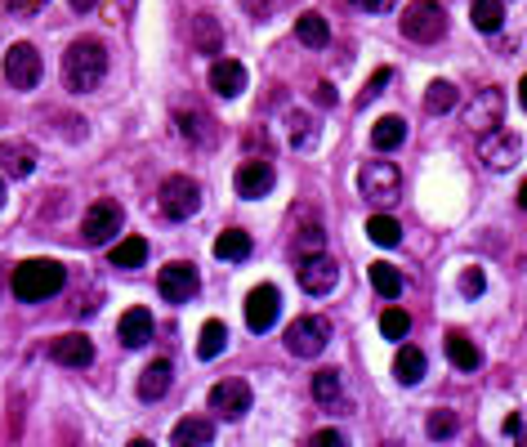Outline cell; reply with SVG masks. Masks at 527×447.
<instances>
[{"label": "cell", "instance_id": "6da1fadb", "mask_svg": "<svg viewBox=\"0 0 527 447\" xmlns=\"http://www.w3.org/2000/svg\"><path fill=\"white\" fill-rule=\"evenodd\" d=\"M108 76V45L94 41V36H81V41L67 45L63 54V81L72 94H90L94 85Z\"/></svg>", "mask_w": 527, "mask_h": 447}, {"label": "cell", "instance_id": "7a4b0ae2", "mask_svg": "<svg viewBox=\"0 0 527 447\" xmlns=\"http://www.w3.org/2000/svg\"><path fill=\"white\" fill-rule=\"evenodd\" d=\"M63 282H67L63 264H59V260H45V255H36V260H23V264H18L14 278H9V287H14L18 300L41 304V300L59 296Z\"/></svg>", "mask_w": 527, "mask_h": 447}, {"label": "cell", "instance_id": "3957f363", "mask_svg": "<svg viewBox=\"0 0 527 447\" xmlns=\"http://www.w3.org/2000/svg\"><path fill=\"white\" fill-rule=\"evenodd\" d=\"M402 36L416 45H434L447 36V9L438 0H411L402 9Z\"/></svg>", "mask_w": 527, "mask_h": 447}, {"label": "cell", "instance_id": "277c9868", "mask_svg": "<svg viewBox=\"0 0 527 447\" xmlns=\"http://www.w3.org/2000/svg\"><path fill=\"white\" fill-rule=\"evenodd\" d=\"M358 193L367 197L371 206H394L402 197V175L394 161H367L358 170Z\"/></svg>", "mask_w": 527, "mask_h": 447}, {"label": "cell", "instance_id": "5b68a950", "mask_svg": "<svg viewBox=\"0 0 527 447\" xmlns=\"http://www.w3.org/2000/svg\"><path fill=\"white\" fill-rule=\"evenodd\" d=\"M327 340H331V322L322 313H304V318H295L286 327V349L295 358H318L327 349Z\"/></svg>", "mask_w": 527, "mask_h": 447}, {"label": "cell", "instance_id": "8992f818", "mask_svg": "<svg viewBox=\"0 0 527 447\" xmlns=\"http://www.w3.org/2000/svg\"><path fill=\"white\" fill-rule=\"evenodd\" d=\"M201 211V184L188 175H170L161 184V215L166 220H193Z\"/></svg>", "mask_w": 527, "mask_h": 447}, {"label": "cell", "instance_id": "52a82bcc", "mask_svg": "<svg viewBox=\"0 0 527 447\" xmlns=\"http://www.w3.org/2000/svg\"><path fill=\"white\" fill-rule=\"evenodd\" d=\"M41 72H45V63H41V50H36V45L18 41L14 50L5 54V76L14 90H36V85H41Z\"/></svg>", "mask_w": 527, "mask_h": 447}, {"label": "cell", "instance_id": "ba28073f", "mask_svg": "<svg viewBox=\"0 0 527 447\" xmlns=\"http://www.w3.org/2000/svg\"><path fill=\"white\" fill-rule=\"evenodd\" d=\"M251 385L246 380H219L215 389H210V412L219 416V421H242L246 412H251Z\"/></svg>", "mask_w": 527, "mask_h": 447}, {"label": "cell", "instance_id": "9c48e42d", "mask_svg": "<svg viewBox=\"0 0 527 447\" xmlns=\"http://www.w3.org/2000/svg\"><path fill=\"white\" fill-rule=\"evenodd\" d=\"M478 157H483L487 170L505 175V170H514L523 161V139L510 135V130H492V135H483V148H478Z\"/></svg>", "mask_w": 527, "mask_h": 447}, {"label": "cell", "instance_id": "30bf717a", "mask_svg": "<svg viewBox=\"0 0 527 447\" xmlns=\"http://www.w3.org/2000/svg\"><path fill=\"white\" fill-rule=\"evenodd\" d=\"M277 313H282V291L273 287V282H264V287H255L251 296H246V327L260 336V331H273Z\"/></svg>", "mask_w": 527, "mask_h": 447}, {"label": "cell", "instance_id": "8fae6325", "mask_svg": "<svg viewBox=\"0 0 527 447\" xmlns=\"http://www.w3.org/2000/svg\"><path fill=\"white\" fill-rule=\"evenodd\" d=\"M157 287H161V296H166L170 304H188V300L197 296L201 278H197V269L188 260H175V264H166V269H161Z\"/></svg>", "mask_w": 527, "mask_h": 447}, {"label": "cell", "instance_id": "7c38bea8", "mask_svg": "<svg viewBox=\"0 0 527 447\" xmlns=\"http://www.w3.org/2000/svg\"><path fill=\"white\" fill-rule=\"evenodd\" d=\"M81 233H85V242L90 246H108L112 237L121 233V206L117 202H94L90 211H85Z\"/></svg>", "mask_w": 527, "mask_h": 447}, {"label": "cell", "instance_id": "4fadbf2b", "mask_svg": "<svg viewBox=\"0 0 527 447\" xmlns=\"http://www.w3.org/2000/svg\"><path fill=\"white\" fill-rule=\"evenodd\" d=\"M335 282H340V264L331 260V255H304L300 260V287L309 291V296H327L335 291Z\"/></svg>", "mask_w": 527, "mask_h": 447}, {"label": "cell", "instance_id": "5bb4252c", "mask_svg": "<svg viewBox=\"0 0 527 447\" xmlns=\"http://www.w3.org/2000/svg\"><path fill=\"white\" fill-rule=\"evenodd\" d=\"M501 112H505V99H501V90H478V99L469 103V112H465V126L469 130H478V135H492V130H501Z\"/></svg>", "mask_w": 527, "mask_h": 447}, {"label": "cell", "instance_id": "9a60e30c", "mask_svg": "<svg viewBox=\"0 0 527 447\" xmlns=\"http://www.w3.org/2000/svg\"><path fill=\"white\" fill-rule=\"evenodd\" d=\"M36 161H41L36 144H27V139H0V175L27 179L36 170Z\"/></svg>", "mask_w": 527, "mask_h": 447}, {"label": "cell", "instance_id": "2e32d148", "mask_svg": "<svg viewBox=\"0 0 527 447\" xmlns=\"http://www.w3.org/2000/svg\"><path fill=\"white\" fill-rule=\"evenodd\" d=\"M233 184H237V193L251 197V202H255V197H268V193H273V161L255 157V161H246V166H237Z\"/></svg>", "mask_w": 527, "mask_h": 447}, {"label": "cell", "instance_id": "e0dca14e", "mask_svg": "<svg viewBox=\"0 0 527 447\" xmlns=\"http://www.w3.org/2000/svg\"><path fill=\"white\" fill-rule=\"evenodd\" d=\"M50 354H54V363H63V367H90L94 363V340L81 336V331H72V336L54 340Z\"/></svg>", "mask_w": 527, "mask_h": 447}, {"label": "cell", "instance_id": "ac0fdd59", "mask_svg": "<svg viewBox=\"0 0 527 447\" xmlns=\"http://www.w3.org/2000/svg\"><path fill=\"white\" fill-rule=\"evenodd\" d=\"M210 90H215L219 99H237V94L246 90V68L237 59H219L215 68H210Z\"/></svg>", "mask_w": 527, "mask_h": 447}, {"label": "cell", "instance_id": "d6986e66", "mask_svg": "<svg viewBox=\"0 0 527 447\" xmlns=\"http://www.w3.org/2000/svg\"><path fill=\"white\" fill-rule=\"evenodd\" d=\"M117 331H121V345H126V349H143V345L152 340V313H148V309H130V313H121Z\"/></svg>", "mask_w": 527, "mask_h": 447}, {"label": "cell", "instance_id": "ffe728a7", "mask_svg": "<svg viewBox=\"0 0 527 447\" xmlns=\"http://www.w3.org/2000/svg\"><path fill=\"white\" fill-rule=\"evenodd\" d=\"M210 439H215V421H206V416H184L170 430V443L175 447H206Z\"/></svg>", "mask_w": 527, "mask_h": 447}, {"label": "cell", "instance_id": "44dd1931", "mask_svg": "<svg viewBox=\"0 0 527 447\" xmlns=\"http://www.w3.org/2000/svg\"><path fill=\"white\" fill-rule=\"evenodd\" d=\"M170 380H175V372H170L166 358H161V363H148V367H143V376H139V398H143V403H157V398H166Z\"/></svg>", "mask_w": 527, "mask_h": 447}, {"label": "cell", "instance_id": "7402d4cb", "mask_svg": "<svg viewBox=\"0 0 527 447\" xmlns=\"http://www.w3.org/2000/svg\"><path fill=\"white\" fill-rule=\"evenodd\" d=\"M447 358H452L461 372H478V363H483V354H478V345L465 336V331H447Z\"/></svg>", "mask_w": 527, "mask_h": 447}, {"label": "cell", "instance_id": "603a6c76", "mask_svg": "<svg viewBox=\"0 0 527 447\" xmlns=\"http://www.w3.org/2000/svg\"><path fill=\"white\" fill-rule=\"evenodd\" d=\"M215 255L228 264L246 260V255H251V233H246V228H224V233L215 237Z\"/></svg>", "mask_w": 527, "mask_h": 447}, {"label": "cell", "instance_id": "cb8c5ba5", "mask_svg": "<svg viewBox=\"0 0 527 447\" xmlns=\"http://www.w3.org/2000/svg\"><path fill=\"white\" fill-rule=\"evenodd\" d=\"M108 260H112V269H139L148 260V242L143 237H121V242H112Z\"/></svg>", "mask_w": 527, "mask_h": 447}, {"label": "cell", "instance_id": "d4e9b609", "mask_svg": "<svg viewBox=\"0 0 527 447\" xmlns=\"http://www.w3.org/2000/svg\"><path fill=\"white\" fill-rule=\"evenodd\" d=\"M295 36H300V41L309 45V50H322V45L331 41V27H327V18L313 14V9H309V14L295 18Z\"/></svg>", "mask_w": 527, "mask_h": 447}, {"label": "cell", "instance_id": "484cf974", "mask_svg": "<svg viewBox=\"0 0 527 447\" xmlns=\"http://www.w3.org/2000/svg\"><path fill=\"white\" fill-rule=\"evenodd\" d=\"M224 345H228V327L219 318H210L206 327H201V336H197V358L201 363H210V358L224 354Z\"/></svg>", "mask_w": 527, "mask_h": 447}, {"label": "cell", "instance_id": "4316f807", "mask_svg": "<svg viewBox=\"0 0 527 447\" xmlns=\"http://www.w3.org/2000/svg\"><path fill=\"white\" fill-rule=\"evenodd\" d=\"M394 376H398V385H416V380L425 376V354H420L416 345H402L394 358Z\"/></svg>", "mask_w": 527, "mask_h": 447}, {"label": "cell", "instance_id": "83f0119b", "mask_svg": "<svg viewBox=\"0 0 527 447\" xmlns=\"http://www.w3.org/2000/svg\"><path fill=\"white\" fill-rule=\"evenodd\" d=\"M402 139H407V121H402V117H380L376 130H371V144H376L380 152L402 148Z\"/></svg>", "mask_w": 527, "mask_h": 447}, {"label": "cell", "instance_id": "f1b7e54d", "mask_svg": "<svg viewBox=\"0 0 527 447\" xmlns=\"http://www.w3.org/2000/svg\"><path fill=\"white\" fill-rule=\"evenodd\" d=\"M469 14H474V27L478 32H501V23H505V5L501 0H474V5H469Z\"/></svg>", "mask_w": 527, "mask_h": 447}, {"label": "cell", "instance_id": "f546056e", "mask_svg": "<svg viewBox=\"0 0 527 447\" xmlns=\"http://www.w3.org/2000/svg\"><path fill=\"white\" fill-rule=\"evenodd\" d=\"M371 287H376L385 300H398L402 296V273L394 269V264L376 260V264H371Z\"/></svg>", "mask_w": 527, "mask_h": 447}, {"label": "cell", "instance_id": "4dcf8cb0", "mask_svg": "<svg viewBox=\"0 0 527 447\" xmlns=\"http://www.w3.org/2000/svg\"><path fill=\"white\" fill-rule=\"evenodd\" d=\"M456 103H461V90H456L452 81H429V90H425V108L429 112H452Z\"/></svg>", "mask_w": 527, "mask_h": 447}, {"label": "cell", "instance_id": "1f68e13d", "mask_svg": "<svg viewBox=\"0 0 527 447\" xmlns=\"http://www.w3.org/2000/svg\"><path fill=\"white\" fill-rule=\"evenodd\" d=\"M367 237L376 246H398L402 242V224L394 220V215H371V220H367Z\"/></svg>", "mask_w": 527, "mask_h": 447}, {"label": "cell", "instance_id": "d6a6232c", "mask_svg": "<svg viewBox=\"0 0 527 447\" xmlns=\"http://www.w3.org/2000/svg\"><path fill=\"white\" fill-rule=\"evenodd\" d=\"M193 41H197L201 54H215V50H219V23H215V14H197Z\"/></svg>", "mask_w": 527, "mask_h": 447}, {"label": "cell", "instance_id": "836d02e7", "mask_svg": "<svg viewBox=\"0 0 527 447\" xmlns=\"http://www.w3.org/2000/svg\"><path fill=\"white\" fill-rule=\"evenodd\" d=\"M179 130H184L188 144H201V139H215V130H210V117H201V112H179Z\"/></svg>", "mask_w": 527, "mask_h": 447}, {"label": "cell", "instance_id": "e575fe53", "mask_svg": "<svg viewBox=\"0 0 527 447\" xmlns=\"http://www.w3.org/2000/svg\"><path fill=\"white\" fill-rule=\"evenodd\" d=\"M429 439H452L456 430H461V421H456V412H447V407H438V412H429Z\"/></svg>", "mask_w": 527, "mask_h": 447}, {"label": "cell", "instance_id": "d590c367", "mask_svg": "<svg viewBox=\"0 0 527 447\" xmlns=\"http://www.w3.org/2000/svg\"><path fill=\"white\" fill-rule=\"evenodd\" d=\"M313 139H318V126H313V117H304V112H291V148H313Z\"/></svg>", "mask_w": 527, "mask_h": 447}, {"label": "cell", "instance_id": "8d00e7d4", "mask_svg": "<svg viewBox=\"0 0 527 447\" xmlns=\"http://www.w3.org/2000/svg\"><path fill=\"white\" fill-rule=\"evenodd\" d=\"M340 372H318L313 376V398H318V403H335V398H340Z\"/></svg>", "mask_w": 527, "mask_h": 447}, {"label": "cell", "instance_id": "74e56055", "mask_svg": "<svg viewBox=\"0 0 527 447\" xmlns=\"http://www.w3.org/2000/svg\"><path fill=\"white\" fill-rule=\"evenodd\" d=\"M380 331H385V340H402L411 331V318L402 309H385L380 313Z\"/></svg>", "mask_w": 527, "mask_h": 447}, {"label": "cell", "instance_id": "f35d334b", "mask_svg": "<svg viewBox=\"0 0 527 447\" xmlns=\"http://www.w3.org/2000/svg\"><path fill=\"white\" fill-rule=\"evenodd\" d=\"M295 260H304V255H318L322 251V228L318 224H309V228H300V237H295Z\"/></svg>", "mask_w": 527, "mask_h": 447}, {"label": "cell", "instance_id": "ab89813d", "mask_svg": "<svg viewBox=\"0 0 527 447\" xmlns=\"http://www.w3.org/2000/svg\"><path fill=\"white\" fill-rule=\"evenodd\" d=\"M461 296H483V269H465L461 273Z\"/></svg>", "mask_w": 527, "mask_h": 447}, {"label": "cell", "instance_id": "60d3db41", "mask_svg": "<svg viewBox=\"0 0 527 447\" xmlns=\"http://www.w3.org/2000/svg\"><path fill=\"white\" fill-rule=\"evenodd\" d=\"M246 5V14L255 18V23H264V18H273V9L282 5V0H242Z\"/></svg>", "mask_w": 527, "mask_h": 447}, {"label": "cell", "instance_id": "b9f144b4", "mask_svg": "<svg viewBox=\"0 0 527 447\" xmlns=\"http://www.w3.org/2000/svg\"><path fill=\"white\" fill-rule=\"evenodd\" d=\"M389 76H394V72H389V68H380V72L367 81V90H362V99H358V103H371V99H376V94L389 85Z\"/></svg>", "mask_w": 527, "mask_h": 447}, {"label": "cell", "instance_id": "7bdbcfd3", "mask_svg": "<svg viewBox=\"0 0 527 447\" xmlns=\"http://www.w3.org/2000/svg\"><path fill=\"white\" fill-rule=\"evenodd\" d=\"M9 9L14 14H36V9H45V0H9Z\"/></svg>", "mask_w": 527, "mask_h": 447}, {"label": "cell", "instance_id": "ee69618b", "mask_svg": "<svg viewBox=\"0 0 527 447\" xmlns=\"http://www.w3.org/2000/svg\"><path fill=\"white\" fill-rule=\"evenodd\" d=\"M318 103H322V108H331V103H335V85H331V81L318 85Z\"/></svg>", "mask_w": 527, "mask_h": 447}, {"label": "cell", "instance_id": "f6af8a7d", "mask_svg": "<svg viewBox=\"0 0 527 447\" xmlns=\"http://www.w3.org/2000/svg\"><path fill=\"white\" fill-rule=\"evenodd\" d=\"M313 443H344V434L340 430H318L313 434Z\"/></svg>", "mask_w": 527, "mask_h": 447}, {"label": "cell", "instance_id": "bcb514c9", "mask_svg": "<svg viewBox=\"0 0 527 447\" xmlns=\"http://www.w3.org/2000/svg\"><path fill=\"white\" fill-rule=\"evenodd\" d=\"M358 5H362V9H371V14H385V9L394 5V0H358Z\"/></svg>", "mask_w": 527, "mask_h": 447}, {"label": "cell", "instance_id": "7dc6e473", "mask_svg": "<svg viewBox=\"0 0 527 447\" xmlns=\"http://www.w3.org/2000/svg\"><path fill=\"white\" fill-rule=\"evenodd\" d=\"M67 5H72V9H76V14H90V9H94V5H99V0H67Z\"/></svg>", "mask_w": 527, "mask_h": 447}, {"label": "cell", "instance_id": "c3c4849f", "mask_svg": "<svg viewBox=\"0 0 527 447\" xmlns=\"http://www.w3.org/2000/svg\"><path fill=\"white\" fill-rule=\"evenodd\" d=\"M519 103H523V108H527V76H523V81H519Z\"/></svg>", "mask_w": 527, "mask_h": 447}, {"label": "cell", "instance_id": "681fc988", "mask_svg": "<svg viewBox=\"0 0 527 447\" xmlns=\"http://www.w3.org/2000/svg\"><path fill=\"white\" fill-rule=\"evenodd\" d=\"M519 206L527 211V179H523V188H519Z\"/></svg>", "mask_w": 527, "mask_h": 447}, {"label": "cell", "instance_id": "f907efd6", "mask_svg": "<svg viewBox=\"0 0 527 447\" xmlns=\"http://www.w3.org/2000/svg\"><path fill=\"white\" fill-rule=\"evenodd\" d=\"M514 434H519V439H523V443H527V425H519V430H514Z\"/></svg>", "mask_w": 527, "mask_h": 447}, {"label": "cell", "instance_id": "816d5d0a", "mask_svg": "<svg viewBox=\"0 0 527 447\" xmlns=\"http://www.w3.org/2000/svg\"><path fill=\"white\" fill-rule=\"evenodd\" d=\"M0 206H5V179H0Z\"/></svg>", "mask_w": 527, "mask_h": 447}, {"label": "cell", "instance_id": "f5cc1de1", "mask_svg": "<svg viewBox=\"0 0 527 447\" xmlns=\"http://www.w3.org/2000/svg\"><path fill=\"white\" fill-rule=\"evenodd\" d=\"M121 5H126V9H134V0H121Z\"/></svg>", "mask_w": 527, "mask_h": 447}]
</instances>
